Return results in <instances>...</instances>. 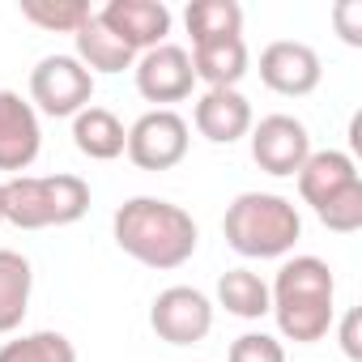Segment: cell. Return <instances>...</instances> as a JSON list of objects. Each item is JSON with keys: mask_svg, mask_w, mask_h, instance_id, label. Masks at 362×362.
<instances>
[{"mask_svg": "<svg viewBox=\"0 0 362 362\" xmlns=\"http://www.w3.org/2000/svg\"><path fill=\"white\" fill-rule=\"evenodd\" d=\"M73 145H77L90 162H115V158L124 153V145H128V128L119 124L115 111L90 103L86 111L73 115Z\"/></svg>", "mask_w": 362, "mask_h": 362, "instance_id": "16", "label": "cell"}, {"mask_svg": "<svg viewBox=\"0 0 362 362\" xmlns=\"http://www.w3.org/2000/svg\"><path fill=\"white\" fill-rule=\"evenodd\" d=\"M188 145H192V128L179 111H145L132 128H128V145L124 153L132 158V166L141 170H170L188 158Z\"/></svg>", "mask_w": 362, "mask_h": 362, "instance_id": "6", "label": "cell"}, {"mask_svg": "<svg viewBox=\"0 0 362 362\" xmlns=\"http://www.w3.org/2000/svg\"><path fill=\"white\" fill-rule=\"evenodd\" d=\"M294 179H298V197L311 209H320L324 201H332L337 192L358 184L362 175H358V162L349 153H341V149H311V158L303 162V170Z\"/></svg>", "mask_w": 362, "mask_h": 362, "instance_id": "14", "label": "cell"}, {"mask_svg": "<svg viewBox=\"0 0 362 362\" xmlns=\"http://www.w3.org/2000/svg\"><path fill=\"white\" fill-rule=\"evenodd\" d=\"M222 235L243 260H281L303 239V218L277 192H239L226 205Z\"/></svg>", "mask_w": 362, "mask_h": 362, "instance_id": "3", "label": "cell"}, {"mask_svg": "<svg viewBox=\"0 0 362 362\" xmlns=\"http://www.w3.org/2000/svg\"><path fill=\"white\" fill-rule=\"evenodd\" d=\"M358 324H362V315H358V307H349V311L341 315V328H337V337H341V349H345V358H349V362H362Z\"/></svg>", "mask_w": 362, "mask_h": 362, "instance_id": "26", "label": "cell"}, {"mask_svg": "<svg viewBox=\"0 0 362 362\" xmlns=\"http://www.w3.org/2000/svg\"><path fill=\"white\" fill-rule=\"evenodd\" d=\"M149 328L166 345H201L214 332V303L197 286H166L149 303Z\"/></svg>", "mask_w": 362, "mask_h": 362, "instance_id": "7", "label": "cell"}, {"mask_svg": "<svg viewBox=\"0 0 362 362\" xmlns=\"http://www.w3.org/2000/svg\"><path fill=\"white\" fill-rule=\"evenodd\" d=\"M332 26H337L341 43L362 47V0H341V5H332Z\"/></svg>", "mask_w": 362, "mask_h": 362, "instance_id": "25", "label": "cell"}, {"mask_svg": "<svg viewBox=\"0 0 362 362\" xmlns=\"http://www.w3.org/2000/svg\"><path fill=\"white\" fill-rule=\"evenodd\" d=\"M5 222L18 230L73 226L90 209V184L81 175H13L0 179Z\"/></svg>", "mask_w": 362, "mask_h": 362, "instance_id": "4", "label": "cell"}, {"mask_svg": "<svg viewBox=\"0 0 362 362\" xmlns=\"http://www.w3.org/2000/svg\"><path fill=\"white\" fill-rule=\"evenodd\" d=\"M90 13L94 9L86 0H22V18L52 35H77L90 22Z\"/></svg>", "mask_w": 362, "mask_h": 362, "instance_id": "22", "label": "cell"}, {"mask_svg": "<svg viewBox=\"0 0 362 362\" xmlns=\"http://www.w3.org/2000/svg\"><path fill=\"white\" fill-rule=\"evenodd\" d=\"M184 26L192 35V47L209 39H235L243 35V9L239 0H192L184 9Z\"/></svg>", "mask_w": 362, "mask_h": 362, "instance_id": "20", "label": "cell"}, {"mask_svg": "<svg viewBox=\"0 0 362 362\" xmlns=\"http://www.w3.org/2000/svg\"><path fill=\"white\" fill-rule=\"evenodd\" d=\"M111 235H115V247L124 256H132L136 264L158 269V273L184 269L197 256V243H201V230H197L192 214L162 201V197L124 201L111 218Z\"/></svg>", "mask_w": 362, "mask_h": 362, "instance_id": "1", "label": "cell"}, {"mask_svg": "<svg viewBox=\"0 0 362 362\" xmlns=\"http://www.w3.org/2000/svg\"><path fill=\"white\" fill-rule=\"evenodd\" d=\"M94 18L115 39H124L136 56L149 52V47H162L166 35H170V22H175L162 0H107Z\"/></svg>", "mask_w": 362, "mask_h": 362, "instance_id": "12", "label": "cell"}, {"mask_svg": "<svg viewBox=\"0 0 362 362\" xmlns=\"http://www.w3.org/2000/svg\"><path fill=\"white\" fill-rule=\"evenodd\" d=\"M315 218H320L328 230H337V235L362 230V179H358V184H349L345 192H337L332 201H324V205L315 209Z\"/></svg>", "mask_w": 362, "mask_h": 362, "instance_id": "23", "label": "cell"}, {"mask_svg": "<svg viewBox=\"0 0 362 362\" xmlns=\"http://www.w3.org/2000/svg\"><path fill=\"white\" fill-rule=\"evenodd\" d=\"M30 290H35V269L22 252L0 247V332H18L26 311H30Z\"/></svg>", "mask_w": 362, "mask_h": 362, "instance_id": "18", "label": "cell"}, {"mask_svg": "<svg viewBox=\"0 0 362 362\" xmlns=\"http://www.w3.org/2000/svg\"><path fill=\"white\" fill-rule=\"evenodd\" d=\"M0 362H77V345L56 328H39L0 345Z\"/></svg>", "mask_w": 362, "mask_h": 362, "instance_id": "21", "label": "cell"}, {"mask_svg": "<svg viewBox=\"0 0 362 362\" xmlns=\"http://www.w3.org/2000/svg\"><path fill=\"white\" fill-rule=\"evenodd\" d=\"M132 77H136V94L145 103H158L162 111H170V103L192 98V86H197L192 56L179 43H162V47L141 52L132 64Z\"/></svg>", "mask_w": 362, "mask_h": 362, "instance_id": "8", "label": "cell"}, {"mask_svg": "<svg viewBox=\"0 0 362 362\" xmlns=\"http://www.w3.org/2000/svg\"><path fill=\"white\" fill-rule=\"evenodd\" d=\"M218 307L239 320H260L269 315V281L252 269H226L218 277Z\"/></svg>", "mask_w": 362, "mask_h": 362, "instance_id": "19", "label": "cell"}, {"mask_svg": "<svg viewBox=\"0 0 362 362\" xmlns=\"http://www.w3.org/2000/svg\"><path fill=\"white\" fill-rule=\"evenodd\" d=\"M324 77L320 52L298 39H277L260 52V81L281 98H307Z\"/></svg>", "mask_w": 362, "mask_h": 362, "instance_id": "11", "label": "cell"}, {"mask_svg": "<svg viewBox=\"0 0 362 362\" xmlns=\"http://www.w3.org/2000/svg\"><path fill=\"white\" fill-rule=\"evenodd\" d=\"M269 315L277 332L294 345H315L337 324V277L320 256H290L281 260L269 286Z\"/></svg>", "mask_w": 362, "mask_h": 362, "instance_id": "2", "label": "cell"}, {"mask_svg": "<svg viewBox=\"0 0 362 362\" xmlns=\"http://www.w3.org/2000/svg\"><path fill=\"white\" fill-rule=\"evenodd\" d=\"M0 222H5V197H0Z\"/></svg>", "mask_w": 362, "mask_h": 362, "instance_id": "27", "label": "cell"}, {"mask_svg": "<svg viewBox=\"0 0 362 362\" xmlns=\"http://www.w3.org/2000/svg\"><path fill=\"white\" fill-rule=\"evenodd\" d=\"M192 124L209 145H235L252 132L256 115L239 90H205L192 107Z\"/></svg>", "mask_w": 362, "mask_h": 362, "instance_id": "13", "label": "cell"}, {"mask_svg": "<svg viewBox=\"0 0 362 362\" xmlns=\"http://www.w3.org/2000/svg\"><path fill=\"white\" fill-rule=\"evenodd\" d=\"M39 149H43L39 111L18 90H0V170H5L9 179L26 175L35 166Z\"/></svg>", "mask_w": 362, "mask_h": 362, "instance_id": "10", "label": "cell"}, {"mask_svg": "<svg viewBox=\"0 0 362 362\" xmlns=\"http://www.w3.org/2000/svg\"><path fill=\"white\" fill-rule=\"evenodd\" d=\"M252 158L264 175L273 179H290L303 170V162L311 158V132L303 119L277 111V115H264L260 124H252Z\"/></svg>", "mask_w": 362, "mask_h": 362, "instance_id": "9", "label": "cell"}, {"mask_svg": "<svg viewBox=\"0 0 362 362\" xmlns=\"http://www.w3.org/2000/svg\"><path fill=\"white\" fill-rule=\"evenodd\" d=\"M188 56H192V73H197V81H205V90H239V81L247 77V64H252L243 35L197 43Z\"/></svg>", "mask_w": 362, "mask_h": 362, "instance_id": "15", "label": "cell"}, {"mask_svg": "<svg viewBox=\"0 0 362 362\" xmlns=\"http://www.w3.org/2000/svg\"><path fill=\"white\" fill-rule=\"evenodd\" d=\"M226 362H286V345L273 332H243L230 341Z\"/></svg>", "mask_w": 362, "mask_h": 362, "instance_id": "24", "label": "cell"}, {"mask_svg": "<svg viewBox=\"0 0 362 362\" xmlns=\"http://www.w3.org/2000/svg\"><path fill=\"white\" fill-rule=\"evenodd\" d=\"M73 56L81 60V69L94 77V73H124V69H132L136 64V52L124 43V39H115L94 13H90V22L73 35Z\"/></svg>", "mask_w": 362, "mask_h": 362, "instance_id": "17", "label": "cell"}, {"mask_svg": "<svg viewBox=\"0 0 362 362\" xmlns=\"http://www.w3.org/2000/svg\"><path fill=\"white\" fill-rule=\"evenodd\" d=\"M94 98V77L77 56H43L30 69V107L52 119H73Z\"/></svg>", "mask_w": 362, "mask_h": 362, "instance_id": "5", "label": "cell"}]
</instances>
